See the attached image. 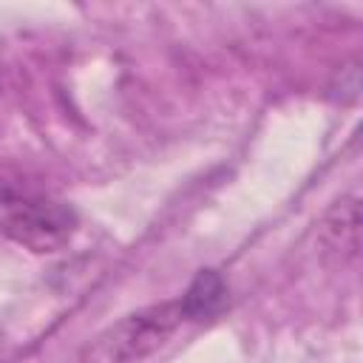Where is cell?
Here are the masks:
<instances>
[{
	"instance_id": "obj_1",
	"label": "cell",
	"mask_w": 363,
	"mask_h": 363,
	"mask_svg": "<svg viewBox=\"0 0 363 363\" xmlns=\"http://www.w3.org/2000/svg\"><path fill=\"white\" fill-rule=\"evenodd\" d=\"M182 323L184 312L179 298L142 306L105 326L82 349V363H139L164 346Z\"/></svg>"
},
{
	"instance_id": "obj_2",
	"label": "cell",
	"mask_w": 363,
	"mask_h": 363,
	"mask_svg": "<svg viewBox=\"0 0 363 363\" xmlns=\"http://www.w3.org/2000/svg\"><path fill=\"white\" fill-rule=\"evenodd\" d=\"M3 233L31 252H57L74 238L77 213L45 196L11 199L3 207Z\"/></svg>"
},
{
	"instance_id": "obj_4",
	"label": "cell",
	"mask_w": 363,
	"mask_h": 363,
	"mask_svg": "<svg viewBox=\"0 0 363 363\" xmlns=\"http://www.w3.org/2000/svg\"><path fill=\"white\" fill-rule=\"evenodd\" d=\"M184 320H207L227 303V284L216 269H201L179 298Z\"/></svg>"
},
{
	"instance_id": "obj_3",
	"label": "cell",
	"mask_w": 363,
	"mask_h": 363,
	"mask_svg": "<svg viewBox=\"0 0 363 363\" xmlns=\"http://www.w3.org/2000/svg\"><path fill=\"white\" fill-rule=\"evenodd\" d=\"M318 238L326 255L337 258L340 264L357 258L360 250V204L354 196L337 199L318 224Z\"/></svg>"
}]
</instances>
